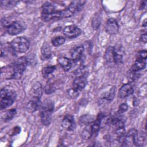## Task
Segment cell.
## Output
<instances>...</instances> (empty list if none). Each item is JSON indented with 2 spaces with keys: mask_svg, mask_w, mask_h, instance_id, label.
<instances>
[{
  "mask_svg": "<svg viewBox=\"0 0 147 147\" xmlns=\"http://www.w3.org/2000/svg\"><path fill=\"white\" fill-rule=\"evenodd\" d=\"M1 108L6 109L10 106L14 102L17 94L16 92L10 88L4 87L1 90Z\"/></svg>",
  "mask_w": 147,
  "mask_h": 147,
  "instance_id": "cell-1",
  "label": "cell"
},
{
  "mask_svg": "<svg viewBox=\"0 0 147 147\" xmlns=\"http://www.w3.org/2000/svg\"><path fill=\"white\" fill-rule=\"evenodd\" d=\"M29 41L24 37H16L10 43V47L13 51L18 53H24L27 51L29 48Z\"/></svg>",
  "mask_w": 147,
  "mask_h": 147,
  "instance_id": "cell-2",
  "label": "cell"
},
{
  "mask_svg": "<svg viewBox=\"0 0 147 147\" xmlns=\"http://www.w3.org/2000/svg\"><path fill=\"white\" fill-rule=\"evenodd\" d=\"M27 65V60L25 57H21L17 60L13 67V73L11 78L12 79H20L25 71Z\"/></svg>",
  "mask_w": 147,
  "mask_h": 147,
  "instance_id": "cell-3",
  "label": "cell"
},
{
  "mask_svg": "<svg viewBox=\"0 0 147 147\" xmlns=\"http://www.w3.org/2000/svg\"><path fill=\"white\" fill-rule=\"evenodd\" d=\"M85 2V1H72L66 9L62 10L63 18L72 17L75 13L79 11L82 9Z\"/></svg>",
  "mask_w": 147,
  "mask_h": 147,
  "instance_id": "cell-4",
  "label": "cell"
},
{
  "mask_svg": "<svg viewBox=\"0 0 147 147\" xmlns=\"http://www.w3.org/2000/svg\"><path fill=\"white\" fill-rule=\"evenodd\" d=\"M24 24L20 21H14L9 25L6 28V31L8 34L14 36L17 35L24 30Z\"/></svg>",
  "mask_w": 147,
  "mask_h": 147,
  "instance_id": "cell-5",
  "label": "cell"
},
{
  "mask_svg": "<svg viewBox=\"0 0 147 147\" xmlns=\"http://www.w3.org/2000/svg\"><path fill=\"white\" fill-rule=\"evenodd\" d=\"M82 33V30L74 25L66 26L63 30L64 36L69 38H76Z\"/></svg>",
  "mask_w": 147,
  "mask_h": 147,
  "instance_id": "cell-6",
  "label": "cell"
},
{
  "mask_svg": "<svg viewBox=\"0 0 147 147\" xmlns=\"http://www.w3.org/2000/svg\"><path fill=\"white\" fill-rule=\"evenodd\" d=\"M61 126L64 129L67 130H74L76 127V124L74 117L70 114L65 115L63 119Z\"/></svg>",
  "mask_w": 147,
  "mask_h": 147,
  "instance_id": "cell-7",
  "label": "cell"
},
{
  "mask_svg": "<svg viewBox=\"0 0 147 147\" xmlns=\"http://www.w3.org/2000/svg\"><path fill=\"white\" fill-rule=\"evenodd\" d=\"M105 30L110 34H116L119 30V25L117 21L113 18H109L107 21Z\"/></svg>",
  "mask_w": 147,
  "mask_h": 147,
  "instance_id": "cell-8",
  "label": "cell"
},
{
  "mask_svg": "<svg viewBox=\"0 0 147 147\" xmlns=\"http://www.w3.org/2000/svg\"><path fill=\"white\" fill-rule=\"evenodd\" d=\"M55 6L49 2H45L41 8V18L45 20L55 11Z\"/></svg>",
  "mask_w": 147,
  "mask_h": 147,
  "instance_id": "cell-9",
  "label": "cell"
},
{
  "mask_svg": "<svg viewBox=\"0 0 147 147\" xmlns=\"http://www.w3.org/2000/svg\"><path fill=\"white\" fill-rule=\"evenodd\" d=\"M123 49L121 46L113 47V62L117 64L122 63L123 57Z\"/></svg>",
  "mask_w": 147,
  "mask_h": 147,
  "instance_id": "cell-10",
  "label": "cell"
},
{
  "mask_svg": "<svg viewBox=\"0 0 147 147\" xmlns=\"http://www.w3.org/2000/svg\"><path fill=\"white\" fill-rule=\"evenodd\" d=\"M42 87L41 84L38 82H35L30 90V95L32 98L40 99L42 94Z\"/></svg>",
  "mask_w": 147,
  "mask_h": 147,
  "instance_id": "cell-11",
  "label": "cell"
},
{
  "mask_svg": "<svg viewBox=\"0 0 147 147\" xmlns=\"http://www.w3.org/2000/svg\"><path fill=\"white\" fill-rule=\"evenodd\" d=\"M86 83L87 80L84 76H77L73 82L72 88L75 91L79 92L85 87Z\"/></svg>",
  "mask_w": 147,
  "mask_h": 147,
  "instance_id": "cell-12",
  "label": "cell"
},
{
  "mask_svg": "<svg viewBox=\"0 0 147 147\" xmlns=\"http://www.w3.org/2000/svg\"><path fill=\"white\" fill-rule=\"evenodd\" d=\"M42 103L40 99L32 98L26 105V110L29 113H34L41 107Z\"/></svg>",
  "mask_w": 147,
  "mask_h": 147,
  "instance_id": "cell-13",
  "label": "cell"
},
{
  "mask_svg": "<svg viewBox=\"0 0 147 147\" xmlns=\"http://www.w3.org/2000/svg\"><path fill=\"white\" fill-rule=\"evenodd\" d=\"M84 48L83 46H78L73 48L71 51V56L72 60L74 62H77L80 60L83 56Z\"/></svg>",
  "mask_w": 147,
  "mask_h": 147,
  "instance_id": "cell-14",
  "label": "cell"
},
{
  "mask_svg": "<svg viewBox=\"0 0 147 147\" xmlns=\"http://www.w3.org/2000/svg\"><path fill=\"white\" fill-rule=\"evenodd\" d=\"M133 92V88L132 86L129 84H123L121 88L119 90L118 92V96L119 98H124L125 97H127L131 94H132Z\"/></svg>",
  "mask_w": 147,
  "mask_h": 147,
  "instance_id": "cell-15",
  "label": "cell"
},
{
  "mask_svg": "<svg viewBox=\"0 0 147 147\" xmlns=\"http://www.w3.org/2000/svg\"><path fill=\"white\" fill-rule=\"evenodd\" d=\"M59 64L64 71H69L72 67L71 60L66 57H60L57 60Z\"/></svg>",
  "mask_w": 147,
  "mask_h": 147,
  "instance_id": "cell-16",
  "label": "cell"
},
{
  "mask_svg": "<svg viewBox=\"0 0 147 147\" xmlns=\"http://www.w3.org/2000/svg\"><path fill=\"white\" fill-rule=\"evenodd\" d=\"M137 132L138 131L135 129H131L125 136L124 143L127 145H131V144H134L135 137Z\"/></svg>",
  "mask_w": 147,
  "mask_h": 147,
  "instance_id": "cell-17",
  "label": "cell"
},
{
  "mask_svg": "<svg viewBox=\"0 0 147 147\" xmlns=\"http://www.w3.org/2000/svg\"><path fill=\"white\" fill-rule=\"evenodd\" d=\"M51 114L52 112L41 110L40 113V118H41V121L43 125L47 126L49 125L51 122Z\"/></svg>",
  "mask_w": 147,
  "mask_h": 147,
  "instance_id": "cell-18",
  "label": "cell"
},
{
  "mask_svg": "<svg viewBox=\"0 0 147 147\" xmlns=\"http://www.w3.org/2000/svg\"><path fill=\"white\" fill-rule=\"evenodd\" d=\"M41 53L42 55V57L43 59H49L51 57L52 51L49 45L47 43H44L41 47Z\"/></svg>",
  "mask_w": 147,
  "mask_h": 147,
  "instance_id": "cell-19",
  "label": "cell"
},
{
  "mask_svg": "<svg viewBox=\"0 0 147 147\" xmlns=\"http://www.w3.org/2000/svg\"><path fill=\"white\" fill-rule=\"evenodd\" d=\"M146 59L137 58L131 70L139 71L141 69H144L145 67H146Z\"/></svg>",
  "mask_w": 147,
  "mask_h": 147,
  "instance_id": "cell-20",
  "label": "cell"
},
{
  "mask_svg": "<svg viewBox=\"0 0 147 147\" xmlns=\"http://www.w3.org/2000/svg\"><path fill=\"white\" fill-rule=\"evenodd\" d=\"M94 121L92 116L89 114H84L79 118V123L80 125H87L91 123Z\"/></svg>",
  "mask_w": 147,
  "mask_h": 147,
  "instance_id": "cell-21",
  "label": "cell"
},
{
  "mask_svg": "<svg viewBox=\"0 0 147 147\" xmlns=\"http://www.w3.org/2000/svg\"><path fill=\"white\" fill-rule=\"evenodd\" d=\"M41 109L53 112L54 110V103L50 99H46L44 101L41 105Z\"/></svg>",
  "mask_w": 147,
  "mask_h": 147,
  "instance_id": "cell-22",
  "label": "cell"
},
{
  "mask_svg": "<svg viewBox=\"0 0 147 147\" xmlns=\"http://www.w3.org/2000/svg\"><path fill=\"white\" fill-rule=\"evenodd\" d=\"M82 136L84 139H89L92 136L91 131V123L86 125L82 132Z\"/></svg>",
  "mask_w": 147,
  "mask_h": 147,
  "instance_id": "cell-23",
  "label": "cell"
},
{
  "mask_svg": "<svg viewBox=\"0 0 147 147\" xmlns=\"http://www.w3.org/2000/svg\"><path fill=\"white\" fill-rule=\"evenodd\" d=\"M16 113H17V111H16V109H15L9 110L5 113V114L2 116V118L5 121H9L14 117Z\"/></svg>",
  "mask_w": 147,
  "mask_h": 147,
  "instance_id": "cell-24",
  "label": "cell"
},
{
  "mask_svg": "<svg viewBox=\"0 0 147 147\" xmlns=\"http://www.w3.org/2000/svg\"><path fill=\"white\" fill-rule=\"evenodd\" d=\"M65 38L63 36H57L52 40V44L55 47H59L65 42Z\"/></svg>",
  "mask_w": 147,
  "mask_h": 147,
  "instance_id": "cell-25",
  "label": "cell"
},
{
  "mask_svg": "<svg viewBox=\"0 0 147 147\" xmlns=\"http://www.w3.org/2000/svg\"><path fill=\"white\" fill-rule=\"evenodd\" d=\"M105 59L108 62H113V47H109L105 53Z\"/></svg>",
  "mask_w": 147,
  "mask_h": 147,
  "instance_id": "cell-26",
  "label": "cell"
},
{
  "mask_svg": "<svg viewBox=\"0 0 147 147\" xmlns=\"http://www.w3.org/2000/svg\"><path fill=\"white\" fill-rule=\"evenodd\" d=\"M55 69H56V67L55 66H47L46 67H44L42 69V73L45 75H48L53 72Z\"/></svg>",
  "mask_w": 147,
  "mask_h": 147,
  "instance_id": "cell-27",
  "label": "cell"
},
{
  "mask_svg": "<svg viewBox=\"0 0 147 147\" xmlns=\"http://www.w3.org/2000/svg\"><path fill=\"white\" fill-rule=\"evenodd\" d=\"M140 76V74L138 72V71H133V70H131V71L130 72V75H129L130 78L131 79V80L132 81H134V80L138 79Z\"/></svg>",
  "mask_w": 147,
  "mask_h": 147,
  "instance_id": "cell-28",
  "label": "cell"
},
{
  "mask_svg": "<svg viewBox=\"0 0 147 147\" xmlns=\"http://www.w3.org/2000/svg\"><path fill=\"white\" fill-rule=\"evenodd\" d=\"M100 24V20L99 17L97 16H96L92 20V25L94 28L97 29L99 27V25Z\"/></svg>",
  "mask_w": 147,
  "mask_h": 147,
  "instance_id": "cell-29",
  "label": "cell"
},
{
  "mask_svg": "<svg viewBox=\"0 0 147 147\" xmlns=\"http://www.w3.org/2000/svg\"><path fill=\"white\" fill-rule=\"evenodd\" d=\"M128 109V106L126 103H122L121 105H120V106H119L118 108V113L119 114H122L124 112L126 111V110Z\"/></svg>",
  "mask_w": 147,
  "mask_h": 147,
  "instance_id": "cell-30",
  "label": "cell"
},
{
  "mask_svg": "<svg viewBox=\"0 0 147 147\" xmlns=\"http://www.w3.org/2000/svg\"><path fill=\"white\" fill-rule=\"evenodd\" d=\"M147 56V52L145 50H141L138 52L137 54V58L142 59H146Z\"/></svg>",
  "mask_w": 147,
  "mask_h": 147,
  "instance_id": "cell-31",
  "label": "cell"
},
{
  "mask_svg": "<svg viewBox=\"0 0 147 147\" xmlns=\"http://www.w3.org/2000/svg\"><path fill=\"white\" fill-rule=\"evenodd\" d=\"M1 2L2 5H4L5 6H7V7H11V6H13L18 2L13 1H1Z\"/></svg>",
  "mask_w": 147,
  "mask_h": 147,
  "instance_id": "cell-32",
  "label": "cell"
},
{
  "mask_svg": "<svg viewBox=\"0 0 147 147\" xmlns=\"http://www.w3.org/2000/svg\"><path fill=\"white\" fill-rule=\"evenodd\" d=\"M68 94L69 95V96L71 97H72V98H75L76 97H77V96L79 95V92L75 91L74 89H73L72 88H71L69 91H68Z\"/></svg>",
  "mask_w": 147,
  "mask_h": 147,
  "instance_id": "cell-33",
  "label": "cell"
},
{
  "mask_svg": "<svg viewBox=\"0 0 147 147\" xmlns=\"http://www.w3.org/2000/svg\"><path fill=\"white\" fill-rule=\"evenodd\" d=\"M146 38H147V37H146V33H144L142 34L141 37H140V40L141 41L144 42H146Z\"/></svg>",
  "mask_w": 147,
  "mask_h": 147,
  "instance_id": "cell-34",
  "label": "cell"
}]
</instances>
